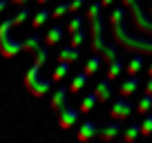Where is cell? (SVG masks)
I'll return each instance as SVG.
<instances>
[{
  "instance_id": "obj_1",
  "label": "cell",
  "mask_w": 152,
  "mask_h": 143,
  "mask_svg": "<svg viewBox=\"0 0 152 143\" xmlns=\"http://www.w3.org/2000/svg\"><path fill=\"white\" fill-rule=\"evenodd\" d=\"M123 16H125L123 7H116L112 11V16H110L114 40L119 45H123L125 49H132V52H139V54H152V40H145L141 36H132L128 31V27H125V23H123Z\"/></svg>"
},
{
  "instance_id": "obj_2",
  "label": "cell",
  "mask_w": 152,
  "mask_h": 143,
  "mask_svg": "<svg viewBox=\"0 0 152 143\" xmlns=\"http://www.w3.org/2000/svg\"><path fill=\"white\" fill-rule=\"evenodd\" d=\"M47 54H49V45H43L36 52V61H34V65L29 67L27 76H25V85H27L29 94H34V96H45L49 92V87H52V81H43L40 78V67L47 61Z\"/></svg>"
},
{
  "instance_id": "obj_3",
  "label": "cell",
  "mask_w": 152,
  "mask_h": 143,
  "mask_svg": "<svg viewBox=\"0 0 152 143\" xmlns=\"http://www.w3.org/2000/svg\"><path fill=\"white\" fill-rule=\"evenodd\" d=\"M101 9H103V5H101V0H96V2H92L90 9H87V25H90V36H92V52L101 54V49L105 47V20L103 16H101Z\"/></svg>"
},
{
  "instance_id": "obj_4",
  "label": "cell",
  "mask_w": 152,
  "mask_h": 143,
  "mask_svg": "<svg viewBox=\"0 0 152 143\" xmlns=\"http://www.w3.org/2000/svg\"><path fill=\"white\" fill-rule=\"evenodd\" d=\"M11 27H14V16L0 23V52H2V56H5V58H11V56H16L18 52H23V49H25L23 43H18V40H14L9 36V29Z\"/></svg>"
},
{
  "instance_id": "obj_5",
  "label": "cell",
  "mask_w": 152,
  "mask_h": 143,
  "mask_svg": "<svg viewBox=\"0 0 152 143\" xmlns=\"http://www.w3.org/2000/svg\"><path fill=\"white\" fill-rule=\"evenodd\" d=\"M123 2L132 9L134 25H137L143 34H150V36H152V18H148L145 9H143V5H141V0H123Z\"/></svg>"
},
{
  "instance_id": "obj_6",
  "label": "cell",
  "mask_w": 152,
  "mask_h": 143,
  "mask_svg": "<svg viewBox=\"0 0 152 143\" xmlns=\"http://www.w3.org/2000/svg\"><path fill=\"white\" fill-rule=\"evenodd\" d=\"M78 114H81V112L76 110V107H69V105L61 107V110H58V125H61L63 130H69L72 125H76Z\"/></svg>"
},
{
  "instance_id": "obj_7",
  "label": "cell",
  "mask_w": 152,
  "mask_h": 143,
  "mask_svg": "<svg viewBox=\"0 0 152 143\" xmlns=\"http://www.w3.org/2000/svg\"><path fill=\"white\" fill-rule=\"evenodd\" d=\"M132 107L134 105L130 103L125 96H121L116 103L112 105V110H110V114H112V119H116V121H123V119H128L130 114H132Z\"/></svg>"
},
{
  "instance_id": "obj_8",
  "label": "cell",
  "mask_w": 152,
  "mask_h": 143,
  "mask_svg": "<svg viewBox=\"0 0 152 143\" xmlns=\"http://www.w3.org/2000/svg\"><path fill=\"white\" fill-rule=\"evenodd\" d=\"M96 96H99V103H107L112 98V81L107 76L101 78L99 85H96Z\"/></svg>"
},
{
  "instance_id": "obj_9",
  "label": "cell",
  "mask_w": 152,
  "mask_h": 143,
  "mask_svg": "<svg viewBox=\"0 0 152 143\" xmlns=\"http://www.w3.org/2000/svg\"><path fill=\"white\" fill-rule=\"evenodd\" d=\"M121 132V123L116 119L112 121V123H107V125H101L99 128V136L103 139V141H112L114 136H116V134Z\"/></svg>"
},
{
  "instance_id": "obj_10",
  "label": "cell",
  "mask_w": 152,
  "mask_h": 143,
  "mask_svg": "<svg viewBox=\"0 0 152 143\" xmlns=\"http://www.w3.org/2000/svg\"><path fill=\"white\" fill-rule=\"evenodd\" d=\"M99 123H94V121H85V123L78 128V139L81 141H87V139H92L94 134H99Z\"/></svg>"
},
{
  "instance_id": "obj_11",
  "label": "cell",
  "mask_w": 152,
  "mask_h": 143,
  "mask_svg": "<svg viewBox=\"0 0 152 143\" xmlns=\"http://www.w3.org/2000/svg\"><path fill=\"white\" fill-rule=\"evenodd\" d=\"M67 92H69V87H58L56 92H54L52 96V110H61V107H65L67 105Z\"/></svg>"
},
{
  "instance_id": "obj_12",
  "label": "cell",
  "mask_w": 152,
  "mask_h": 143,
  "mask_svg": "<svg viewBox=\"0 0 152 143\" xmlns=\"http://www.w3.org/2000/svg\"><path fill=\"white\" fill-rule=\"evenodd\" d=\"M63 34H65V29H63L61 25H54V27L45 34V45H49V47L58 45V43H61V38H63Z\"/></svg>"
},
{
  "instance_id": "obj_13",
  "label": "cell",
  "mask_w": 152,
  "mask_h": 143,
  "mask_svg": "<svg viewBox=\"0 0 152 143\" xmlns=\"http://www.w3.org/2000/svg\"><path fill=\"white\" fill-rule=\"evenodd\" d=\"M78 56H81V49L74 47V45H67L58 52V61H67V63H76Z\"/></svg>"
},
{
  "instance_id": "obj_14",
  "label": "cell",
  "mask_w": 152,
  "mask_h": 143,
  "mask_svg": "<svg viewBox=\"0 0 152 143\" xmlns=\"http://www.w3.org/2000/svg\"><path fill=\"white\" fill-rule=\"evenodd\" d=\"M137 87H139V78L137 76H130V78H125V81L121 83L119 92H121V96H132L134 92H137Z\"/></svg>"
},
{
  "instance_id": "obj_15",
  "label": "cell",
  "mask_w": 152,
  "mask_h": 143,
  "mask_svg": "<svg viewBox=\"0 0 152 143\" xmlns=\"http://www.w3.org/2000/svg\"><path fill=\"white\" fill-rule=\"evenodd\" d=\"M141 67H143V54L134 52L132 61L128 63V74H130V76H137L139 72H141Z\"/></svg>"
},
{
  "instance_id": "obj_16",
  "label": "cell",
  "mask_w": 152,
  "mask_h": 143,
  "mask_svg": "<svg viewBox=\"0 0 152 143\" xmlns=\"http://www.w3.org/2000/svg\"><path fill=\"white\" fill-rule=\"evenodd\" d=\"M99 103V96H96V92H92V94H87V96H83V101H81V112H90V110H94V105Z\"/></svg>"
},
{
  "instance_id": "obj_17",
  "label": "cell",
  "mask_w": 152,
  "mask_h": 143,
  "mask_svg": "<svg viewBox=\"0 0 152 143\" xmlns=\"http://www.w3.org/2000/svg\"><path fill=\"white\" fill-rule=\"evenodd\" d=\"M101 61H103V56H99V54L94 52V56H90V61H87V65H85V69H83V72H85L87 76H92V74L101 67Z\"/></svg>"
},
{
  "instance_id": "obj_18",
  "label": "cell",
  "mask_w": 152,
  "mask_h": 143,
  "mask_svg": "<svg viewBox=\"0 0 152 143\" xmlns=\"http://www.w3.org/2000/svg\"><path fill=\"white\" fill-rule=\"evenodd\" d=\"M87 78H90V76H87L85 72H78V74L74 76V81H72V85H69V92H81L83 85L87 83Z\"/></svg>"
},
{
  "instance_id": "obj_19",
  "label": "cell",
  "mask_w": 152,
  "mask_h": 143,
  "mask_svg": "<svg viewBox=\"0 0 152 143\" xmlns=\"http://www.w3.org/2000/svg\"><path fill=\"white\" fill-rule=\"evenodd\" d=\"M67 72H69V63H67V61H58L56 69H54V74H52V81H61V78H65Z\"/></svg>"
},
{
  "instance_id": "obj_20",
  "label": "cell",
  "mask_w": 152,
  "mask_h": 143,
  "mask_svg": "<svg viewBox=\"0 0 152 143\" xmlns=\"http://www.w3.org/2000/svg\"><path fill=\"white\" fill-rule=\"evenodd\" d=\"M49 16H52V11L43 7V9H40V11H38V14L31 18V27H34V29H38L40 25H45V23H47V18H49Z\"/></svg>"
},
{
  "instance_id": "obj_21",
  "label": "cell",
  "mask_w": 152,
  "mask_h": 143,
  "mask_svg": "<svg viewBox=\"0 0 152 143\" xmlns=\"http://www.w3.org/2000/svg\"><path fill=\"white\" fill-rule=\"evenodd\" d=\"M85 38H87V29L83 27V29H78V31L69 34V45H74V47H81V45L85 43Z\"/></svg>"
},
{
  "instance_id": "obj_22",
  "label": "cell",
  "mask_w": 152,
  "mask_h": 143,
  "mask_svg": "<svg viewBox=\"0 0 152 143\" xmlns=\"http://www.w3.org/2000/svg\"><path fill=\"white\" fill-rule=\"evenodd\" d=\"M83 27H85V16L74 14V18H72V20H69V25H67V31L74 34V31H78V29H83Z\"/></svg>"
},
{
  "instance_id": "obj_23",
  "label": "cell",
  "mask_w": 152,
  "mask_h": 143,
  "mask_svg": "<svg viewBox=\"0 0 152 143\" xmlns=\"http://www.w3.org/2000/svg\"><path fill=\"white\" fill-rule=\"evenodd\" d=\"M23 45H25V49H27V52H34V54H36L38 49H40V47L45 45V40H40L38 36H29V38L25 40Z\"/></svg>"
},
{
  "instance_id": "obj_24",
  "label": "cell",
  "mask_w": 152,
  "mask_h": 143,
  "mask_svg": "<svg viewBox=\"0 0 152 143\" xmlns=\"http://www.w3.org/2000/svg\"><path fill=\"white\" fill-rule=\"evenodd\" d=\"M150 107H152V94H150V92H145V96H141V98H139L137 110L141 112V114H148V112H150Z\"/></svg>"
},
{
  "instance_id": "obj_25",
  "label": "cell",
  "mask_w": 152,
  "mask_h": 143,
  "mask_svg": "<svg viewBox=\"0 0 152 143\" xmlns=\"http://www.w3.org/2000/svg\"><path fill=\"white\" fill-rule=\"evenodd\" d=\"M107 65H110V67H107V78H110V81H114V78L121 74V67H123V63H121V58H114V61L107 63Z\"/></svg>"
},
{
  "instance_id": "obj_26",
  "label": "cell",
  "mask_w": 152,
  "mask_h": 143,
  "mask_svg": "<svg viewBox=\"0 0 152 143\" xmlns=\"http://www.w3.org/2000/svg\"><path fill=\"white\" fill-rule=\"evenodd\" d=\"M137 134H141V123H130L128 128H125V132H123V139L130 143V141L137 139Z\"/></svg>"
},
{
  "instance_id": "obj_27",
  "label": "cell",
  "mask_w": 152,
  "mask_h": 143,
  "mask_svg": "<svg viewBox=\"0 0 152 143\" xmlns=\"http://www.w3.org/2000/svg\"><path fill=\"white\" fill-rule=\"evenodd\" d=\"M101 56H103L105 63H112L114 58H119V49L114 47V45H105V47L101 49Z\"/></svg>"
},
{
  "instance_id": "obj_28",
  "label": "cell",
  "mask_w": 152,
  "mask_h": 143,
  "mask_svg": "<svg viewBox=\"0 0 152 143\" xmlns=\"http://www.w3.org/2000/svg\"><path fill=\"white\" fill-rule=\"evenodd\" d=\"M67 11H69V2H61V5H56V9L52 11V18H61V16H65Z\"/></svg>"
},
{
  "instance_id": "obj_29",
  "label": "cell",
  "mask_w": 152,
  "mask_h": 143,
  "mask_svg": "<svg viewBox=\"0 0 152 143\" xmlns=\"http://www.w3.org/2000/svg\"><path fill=\"white\" fill-rule=\"evenodd\" d=\"M27 18H29V7H23V9H20L18 14L14 16V25L18 27V25H23V23H25Z\"/></svg>"
},
{
  "instance_id": "obj_30",
  "label": "cell",
  "mask_w": 152,
  "mask_h": 143,
  "mask_svg": "<svg viewBox=\"0 0 152 143\" xmlns=\"http://www.w3.org/2000/svg\"><path fill=\"white\" fill-rule=\"evenodd\" d=\"M141 134H143V136L152 134V114H148V116H145V121L141 123Z\"/></svg>"
},
{
  "instance_id": "obj_31",
  "label": "cell",
  "mask_w": 152,
  "mask_h": 143,
  "mask_svg": "<svg viewBox=\"0 0 152 143\" xmlns=\"http://www.w3.org/2000/svg\"><path fill=\"white\" fill-rule=\"evenodd\" d=\"M83 5H85V0H72L69 2V11L72 14H78V9H81Z\"/></svg>"
},
{
  "instance_id": "obj_32",
  "label": "cell",
  "mask_w": 152,
  "mask_h": 143,
  "mask_svg": "<svg viewBox=\"0 0 152 143\" xmlns=\"http://www.w3.org/2000/svg\"><path fill=\"white\" fill-rule=\"evenodd\" d=\"M9 2H11V5H20V7L27 5V0H9Z\"/></svg>"
},
{
  "instance_id": "obj_33",
  "label": "cell",
  "mask_w": 152,
  "mask_h": 143,
  "mask_svg": "<svg viewBox=\"0 0 152 143\" xmlns=\"http://www.w3.org/2000/svg\"><path fill=\"white\" fill-rule=\"evenodd\" d=\"M145 92H150V94H152V76H150V81L145 83Z\"/></svg>"
},
{
  "instance_id": "obj_34",
  "label": "cell",
  "mask_w": 152,
  "mask_h": 143,
  "mask_svg": "<svg viewBox=\"0 0 152 143\" xmlns=\"http://www.w3.org/2000/svg\"><path fill=\"white\" fill-rule=\"evenodd\" d=\"M112 2H114V0H101V5H103V7H110Z\"/></svg>"
},
{
  "instance_id": "obj_35",
  "label": "cell",
  "mask_w": 152,
  "mask_h": 143,
  "mask_svg": "<svg viewBox=\"0 0 152 143\" xmlns=\"http://www.w3.org/2000/svg\"><path fill=\"white\" fill-rule=\"evenodd\" d=\"M5 7H7V0H0V11L5 9Z\"/></svg>"
},
{
  "instance_id": "obj_36",
  "label": "cell",
  "mask_w": 152,
  "mask_h": 143,
  "mask_svg": "<svg viewBox=\"0 0 152 143\" xmlns=\"http://www.w3.org/2000/svg\"><path fill=\"white\" fill-rule=\"evenodd\" d=\"M148 74H150V76H152V65H150V67H148Z\"/></svg>"
},
{
  "instance_id": "obj_37",
  "label": "cell",
  "mask_w": 152,
  "mask_h": 143,
  "mask_svg": "<svg viewBox=\"0 0 152 143\" xmlns=\"http://www.w3.org/2000/svg\"><path fill=\"white\" fill-rule=\"evenodd\" d=\"M38 2H40V5H45V2H47V0H38Z\"/></svg>"
},
{
  "instance_id": "obj_38",
  "label": "cell",
  "mask_w": 152,
  "mask_h": 143,
  "mask_svg": "<svg viewBox=\"0 0 152 143\" xmlns=\"http://www.w3.org/2000/svg\"><path fill=\"white\" fill-rule=\"evenodd\" d=\"M150 11H152V9H150Z\"/></svg>"
}]
</instances>
